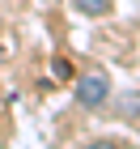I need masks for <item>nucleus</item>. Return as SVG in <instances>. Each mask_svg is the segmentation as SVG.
<instances>
[{"mask_svg":"<svg viewBox=\"0 0 140 149\" xmlns=\"http://www.w3.org/2000/svg\"><path fill=\"white\" fill-rule=\"evenodd\" d=\"M72 9L85 13V17H106L110 13V0H72Z\"/></svg>","mask_w":140,"mask_h":149,"instance_id":"obj_2","label":"nucleus"},{"mask_svg":"<svg viewBox=\"0 0 140 149\" xmlns=\"http://www.w3.org/2000/svg\"><path fill=\"white\" fill-rule=\"evenodd\" d=\"M0 141H4V132H0Z\"/></svg>","mask_w":140,"mask_h":149,"instance_id":"obj_5","label":"nucleus"},{"mask_svg":"<svg viewBox=\"0 0 140 149\" xmlns=\"http://www.w3.org/2000/svg\"><path fill=\"white\" fill-rule=\"evenodd\" d=\"M110 98V77H106L102 68H89L77 77V102L85 107V111H98V107Z\"/></svg>","mask_w":140,"mask_h":149,"instance_id":"obj_1","label":"nucleus"},{"mask_svg":"<svg viewBox=\"0 0 140 149\" xmlns=\"http://www.w3.org/2000/svg\"><path fill=\"white\" fill-rule=\"evenodd\" d=\"M51 72H55V81H68V77H72V64H68V60H55Z\"/></svg>","mask_w":140,"mask_h":149,"instance_id":"obj_4","label":"nucleus"},{"mask_svg":"<svg viewBox=\"0 0 140 149\" xmlns=\"http://www.w3.org/2000/svg\"><path fill=\"white\" fill-rule=\"evenodd\" d=\"M119 115L123 119H140V94H119Z\"/></svg>","mask_w":140,"mask_h":149,"instance_id":"obj_3","label":"nucleus"}]
</instances>
